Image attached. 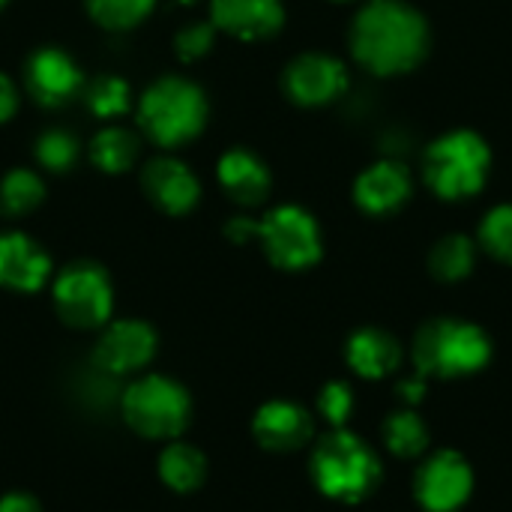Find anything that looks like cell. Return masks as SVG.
<instances>
[{"label":"cell","mask_w":512,"mask_h":512,"mask_svg":"<svg viewBox=\"0 0 512 512\" xmlns=\"http://www.w3.org/2000/svg\"><path fill=\"white\" fill-rule=\"evenodd\" d=\"M252 435L270 453H294L315 438V420L297 402L273 399L258 408L252 420Z\"/></svg>","instance_id":"14"},{"label":"cell","mask_w":512,"mask_h":512,"mask_svg":"<svg viewBox=\"0 0 512 512\" xmlns=\"http://www.w3.org/2000/svg\"><path fill=\"white\" fill-rule=\"evenodd\" d=\"M219 183L234 204L258 207L270 198L273 177L270 168L249 150L234 147L219 159Z\"/></svg>","instance_id":"19"},{"label":"cell","mask_w":512,"mask_h":512,"mask_svg":"<svg viewBox=\"0 0 512 512\" xmlns=\"http://www.w3.org/2000/svg\"><path fill=\"white\" fill-rule=\"evenodd\" d=\"M381 435H384V447L396 459H420L429 450V444H432V432H429L426 420L414 408L393 411L384 420Z\"/></svg>","instance_id":"22"},{"label":"cell","mask_w":512,"mask_h":512,"mask_svg":"<svg viewBox=\"0 0 512 512\" xmlns=\"http://www.w3.org/2000/svg\"><path fill=\"white\" fill-rule=\"evenodd\" d=\"M51 276V258L27 234H0V288L33 294Z\"/></svg>","instance_id":"17"},{"label":"cell","mask_w":512,"mask_h":512,"mask_svg":"<svg viewBox=\"0 0 512 512\" xmlns=\"http://www.w3.org/2000/svg\"><path fill=\"white\" fill-rule=\"evenodd\" d=\"M42 198H45V186L39 174L27 168H15L0 180V213L9 219L33 213L42 204Z\"/></svg>","instance_id":"24"},{"label":"cell","mask_w":512,"mask_h":512,"mask_svg":"<svg viewBox=\"0 0 512 512\" xmlns=\"http://www.w3.org/2000/svg\"><path fill=\"white\" fill-rule=\"evenodd\" d=\"M477 258H480L477 240L453 231V234L438 237L435 246L429 249V273L435 282L456 285V282H465L477 270Z\"/></svg>","instance_id":"20"},{"label":"cell","mask_w":512,"mask_h":512,"mask_svg":"<svg viewBox=\"0 0 512 512\" xmlns=\"http://www.w3.org/2000/svg\"><path fill=\"white\" fill-rule=\"evenodd\" d=\"M411 195H414V174L396 156H384L366 165L354 180V204L366 216H378V219L393 216L411 201Z\"/></svg>","instance_id":"11"},{"label":"cell","mask_w":512,"mask_h":512,"mask_svg":"<svg viewBox=\"0 0 512 512\" xmlns=\"http://www.w3.org/2000/svg\"><path fill=\"white\" fill-rule=\"evenodd\" d=\"M426 384H429V378H423V375L414 372V375L396 381V393H399V399H402L408 408H414V405H420V402L426 399Z\"/></svg>","instance_id":"31"},{"label":"cell","mask_w":512,"mask_h":512,"mask_svg":"<svg viewBox=\"0 0 512 512\" xmlns=\"http://www.w3.org/2000/svg\"><path fill=\"white\" fill-rule=\"evenodd\" d=\"M345 360L360 378L381 381V378H390L402 369L405 351H402V342L390 330L360 327L348 336Z\"/></svg>","instance_id":"18"},{"label":"cell","mask_w":512,"mask_h":512,"mask_svg":"<svg viewBox=\"0 0 512 512\" xmlns=\"http://www.w3.org/2000/svg\"><path fill=\"white\" fill-rule=\"evenodd\" d=\"M423 183L447 204L477 198L492 174V147L474 129H450L423 150Z\"/></svg>","instance_id":"2"},{"label":"cell","mask_w":512,"mask_h":512,"mask_svg":"<svg viewBox=\"0 0 512 512\" xmlns=\"http://www.w3.org/2000/svg\"><path fill=\"white\" fill-rule=\"evenodd\" d=\"M348 84H351L348 66L339 57L324 54V51L297 54L282 72V90L300 108L330 105L339 96H345Z\"/></svg>","instance_id":"10"},{"label":"cell","mask_w":512,"mask_h":512,"mask_svg":"<svg viewBox=\"0 0 512 512\" xmlns=\"http://www.w3.org/2000/svg\"><path fill=\"white\" fill-rule=\"evenodd\" d=\"M210 21L234 39L261 42L282 30L285 6L282 0H213Z\"/></svg>","instance_id":"15"},{"label":"cell","mask_w":512,"mask_h":512,"mask_svg":"<svg viewBox=\"0 0 512 512\" xmlns=\"http://www.w3.org/2000/svg\"><path fill=\"white\" fill-rule=\"evenodd\" d=\"M0 512H42V507L24 492H12V495L0 498Z\"/></svg>","instance_id":"34"},{"label":"cell","mask_w":512,"mask_h":512,"mask_svg":"<svg viewBox=\"0 0 512 512\" xmlns=\"http://www.w3.org/2000/svg\"><path fill=\"white\" fill-rule=\"evenodd\" d=\"M24 84H27V93L45 105V108H60L66 105L69 99H75L84 87V75L78 69V63L54 48V45H45V48H36L27 63H24Z\"/></svg>","instance_id":"12"},{"label":"cell","mask_w":512,"mask_h":512,"mask_svg":"<svg viewBox=\"0 0 512 512\" xmlns=\"http://www.w3.org/2000/svg\"><path fill=\"white\" fill-rule=\"evenodd\" d=\"M156 330L144 321L123 318L105 327L99 345H96V366L105 369L108 375H132L144 369L156 357Z\"/></svg>","instance_id":"13"},{"label":"cell","mask_w":512,"mask_h":512,"mask_svg":"<svg viewBox=\"0 0 512 512\" xmlns=\"http://www.w3.org/2000/svg\"><path fill=\"white\" fill-rule=\"evenodd\" d=\"M225 237H228L231 243H249V240H255V219H249V216H234V219L225 225Z\"/></svg>","instance_id":"32"},{"label":"cell","mask_w":512,"mask_h":512,"mask_svg":"<svg viewBox=\"0 0 512 512\" xmlns=\"http://www.w3.org/2000/svg\"><path fill=\"white\" fill-rule=\"evenodd\" d=\"M96 24L108 30H129L150 15L156 0H84Z\"/></svg>","instance_id":"26"},{"label":"cell","mask_w":512,"mask_h":512,"mask_svg":"<svg viewBox=\"0 0 512 512\" xmlns=\"http://www.w3.org/2000/svg\"><path fill=\"white\" fill-rule=\"evenodd\" d=\"M180 3H186V6H189V3H198V0H180Z\"/></svg>","instance_id":"36"},{"label":"cell","mask_w":512,"mask_h":512,"mask_svg":"<svg viewBox=\"0 0 512 512\" xmlns=\"http://www.w3.org/2000/svg\"><path fill=\"white\" fill-rule=\"evenodd\" d=\"M6 3H9V0H0V9H3V6H6Z\"/></svg>","instance_id":"37"},{"label":"cell","mask_w":512,"mask_h":512,"mask_svg":"<svg viewBox=\"0 0 512 512\" xmlns=\"http://www.w3.org/2000/svg\"><path fill=\"white\" fill-rule=\"evenodd\" d=\"M138 123L153 144L168 150L183 147L198 138L207 123V96L198 84L165 75L144 90Z\"/></svg>","instance_id":"5"},{"label":"cell","mask_w":512,"mask_h":512,"mask_svg":"<svg viewBox=\"0 0 512 512\" xmlns=\"http://www.w3.org/2000/svg\"><path fill=\"white\" fill-rule=\"evenodd\" d=\"M54 309L69 327L78 330L102 327L114 309V291L108 273L90 261L69 264L54 282Z\"/></svg>","instance_id":"8"},{"label":"cell","mask_w":512,"mask_h":512,"mask_svg":"<svg viewBox=\"0 0 512 512\" xmlns=\"http://www.w3.org/2000/svg\"><path fill=\"white\" fill-rule=\"evenodd\" d=\"M15 111H18V90H15V84L0 72V123L12 120Z\"/></svg>","instance_id":"33"},{"label":"cell","mask_w":512,"mask_h":512,"mask_svg":"<svg viewBox=\"0 0 512 512\" xmlns=\"http://www.w3.org/2000/svg\"><path fill=\"white\" fill-rule=\"evenodd\" d=\"M312 480L324 498L360 504L378 492L384 465L360 435L351 429H333L312 450Z\"/></svg>","instance_id":"4"},{"label":"cell","mask_w":512,"mask_h":512,"mask_svg":"<svg viewBox=\"0 0 512 512\" xmlns=\"http://www.w3.org/2000/svg\"><path fill=\"white\" fill-rule=\"evenodd\" d=\"M90 159L105 174H123V171H129L138 162V138L129 129L105 126L90 141Z\"/></svg>","instance_id":"23"},{"label":"cell","mask_w":512,"mask_h":512,"mask_svg":"<svg viewBox=\"0 0 512 512\" xmlns=\"http://www.w3.org/2000/svg\"><path fill=\"white\" fill-rule=\"evenodd\" d=\"M477 246L492 255L498 264L512 267V201L492 207L480 228H477Z\"/></svg>","instance_id":"25"},{"label":"cell","mask_w":512,"mask_h":512,"mask_svg":"<svg viewBox=\"0 0 512 512\" xmlns=\"http://www.w3.org/2000/svg\"><path fill=\"white\" fill-rule=\"evenodd\" d=\"M159 477L168 489L189 495L204 486L207 480V459L198 447L174 441L162 450L159 456Z\"/></svg>","instance_id":"21"},{"label":"cell","mask_w":512,"mask_h":512,"mask_svg":"<svg viewBox=\"0 0 512 512\" xmlns=\"http://www.w3.org/2000/svg\"><path fill=\"white\" fill-rule=\"evenodd\" d=\"M489 333L465 318H432L426 321L411 342V363L423 378H465L477 375L492 363Z\"/></svg>","instance_id":"3"},{"label":"cell","mask_w":512,"mask_h":512,"mask_svg":"<svg viewBox=\"0 0 512 512\" xmlns=\"http://www.w3.org/2000/svg\"><path fill=\"white\" fill-rule=\"evenodd\" d=\"M141 186H144L147 198L168 216L189 213L201 198L198 177L180 159H171V156L147 162L144 174H141Z\"/></svg>","instance_id":"16"},{"label":"cell","mask_w":512,"mask_h":512,"mask_svg":"<svg viewBox=\"0 0 512 512\" xmlns=\"http://www.w3.org/2000/svg\"><path fill=\"white\" fill-rule=\"evenodd\" d=\"M333 3H357V0H333Z\"/></svg>","instance_id":"35"},{"label":"cell","mask_w":512,"mask_h":512,"mask_svg":"<svg viewBox=\"0 0 512 512\" xmlns=\"http://www.w3.org/2000/svg\"><path fill=\"white\" fill-rule=\"evenodd\" d=\"M348 48L369 75L396 78L426 63L432 27L408 0H363L348 30Z\"/></svg>","instance_id":"1"},{"label":"cell","mask_w":512,"mask_h":512,"mask_svg":"<svg viewBox=\"0 0 512 512\" xmlns=\"http://www.w3.org/2000/svg\"><path fill=\"white\" fill-rule=\"evenodd\" d=\"M255 240L267 261L279 270H309L324 255V237L315 216L297 204H282L255 219Z\"/></svg>","instance_id":"7"},{"label":"cell","mask_w":512,"mask_h":512,"mask_svg":"<svg viewBox=\"0 0 512 512\" xmlns=\"http://www.w3.org/2000/svg\"><path fill=\"white\" fill-rule=\"evenodd\" d=\"M213 39H216V27L213 21H192L186 24L177 39H174V48H177V57L183 63H192L198 57H204L210 48H213Z\"/></svg>","instance_id":"30"},{"label":"cell","mask_w":512,"mask_h":512,"mask_svg":"<svg viewBox=\"0 0 512 512\" xmlns=\"http://www.w3.org/2000/svg\"><path fill=\"white\" fill-rule=\"evenodd\" d=\"M75 156H78V141H75V135H69L63 129H48L36 141V159H39V165L48 168V171H54V174L69 171L72 162H75Z\"/></svg>","instance_id":"28"},{"label":"cell","mask_w":512,"mask_h":512,"mask_svg":"<svg viewBox=\"0 0 512 512\" xmlns=\"http://www.w3.org/2000/svg\"><path fill=\"white\" fill-rule=\"evenodd\" d=\"M120 408L126 423L153 441H174L183 435L192 414L189 393L165 375H144L132 381L120 396Z\"/></svg>","instance_id":"6"},{"label":"cell","mask_w":512,"mask_h":512,"mask_svg":"<svg viewBox=\"0 0 512 512\" xmlns=\"http://www.w3.org/2000/svg\"><path fill=\"white\" fill-rule=\"evenodd\" d=\"M318 414L330 429H345L354 414V390L345 381H330L318 393Z\"/></svg>","instance_id":"29"},{"label":"cell","mask_w":512,"mask_h":512,"mask_svg":"<svg viewBox=\"0 0 512 512\" xmlns=\"http://www.w3.org/2000/svg\"><path fill=\"white\" fill-rule=\"evenodd\" d=\"M474 495V468L456 450L432 453L414 474V498L426 512H459Z\"/></svg>","instance_id":"9"},{"label":"cell","mask_w":512,"mask_h":512,"mask_svg":"<svg viewBox=\"0 0 512 512\" xmlns=\"http://www.w3.org/2000/svg\"><path fill=\"white\" fill-rule=\"evenodd\" d=\"M129 99H132L129 84H126L123 78H117V75H102V78H96L93 87H90V93H87L90 111L99 114V117H105V120H111V117H117V114H126Z\"/></svg>","instance_id":"27"}]
</instances>
